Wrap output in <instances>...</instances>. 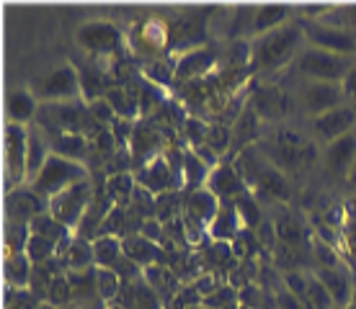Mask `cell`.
<instances>
[{"mask_svg":"<svg viewBox=\"0 0 356 309\" xmlns=\"http://www.w3.org/2000/svg\"><path fill=\"white\" fill-rule=\"evenodd\" d=\"M302 39L305 34L297 21H286L284 26L271 28L261 36H253V42L248 47L250 67L256 72H268L282 67V65H286V60H292L297 54V47Z\"/></svg>","mask_w":356,"mask_h":309,"instance_id":"cell-1","label":"cell"},{"mask_svg":"<svg viewBox=\"0 0 356 309\" xmlns=\"http://www.w3.org/2000/svg\"><path fill=\"white\" fill-rule=\"evenodd\" d=\"M238 170H241L243 181L248 183V191H256L259 196H266V199H276V201H286L292 188H289V181L282 170L276 168L274 162H268L264 155L253 150H245L238 160Z\"/></svg>","mask_w":356,"mask_h":309,"instance_id":"cell-2","label":"cell"},{"mask_svg":"<svg viewBox=\"0 0 356 309\" xmlns=\"http://www.w3.org/2000/svg\"><path fill=\"white\" fill-rule=\"evenodd\" d=\"M81 181H88V168H86L83 162H75V160H67V158H63V155L49 152L44 168L36 176L31 188L49 201V199H54L57 194H63L65 188L81 183Z\"/></svg>","mask_w":356,"mask_h":309,"instance_id":"cell-3","label":"cell"},{"mask_svg":"<svg viewBox=\"0 0 356 309\" xmlns=\"http://www.w3.org/2000/svg\"><path fill=\"white\" fill-rule=\"evenodd\" d=\"M31 93L39 103H72L81 98V72L65 62L31 80Z\"/></svg>","mask_w":356,"mask_h":309,"instance_id":"cell-4","label":"cell"},{"mask_svg":"<svg viewBox=\"0 0 356 309\" xmlns=\"http://www.w3.org/2000/svg\"><path fill=\"white\" fill-rule=\"evenodd\" d=\"M297 70L307 75V78H312L315 83H343L354 67H351V60L343 57V54L307 47V49L297 54Z\"/></svg>","mask_w":356,"mask_h":309,"instance_id":"cell-5","label":"cell"},{"mask_svg":"<svg viewBox=\"0 0 356 309\" xmlns=\"http://www.w3.org/2000/svg\"><path fill=\"white\" fill-rule=\"evenodd\" d=\"M297 24L302 28L307 44L315 47V49H325V52L343 54V57H351L356 52V34L351 28L330 26V24L312 21V18H305V16Z\"/></svg>","mask_w":356,"mask_h":309,"instance_id":"cell-6","label":"cell"},{"mask_svg":"<svg viewBox=\"0 0 356 309\" xmlns=\"http://www.w3.org/2000/svg\"><path fill=\"white\" fill-rule=\"evenodd\" d=\"M134 178H137L140 188L150 191L152 196H165L184 183V165H176L168 152H161L152 160H147L143 168L134 173Z\"/></svg>","mask_w":356,"mask_h":309,"instance_id":"cell-7","label":"cell"},{"mask_svg":"<svg viewBox=\"0 0 356 309\" xmlns=\"http://www.w3.org/2000/svg\"><path fill=\"white\" fill-rule=\"evenodd\" d=\"M93 196H96V191H93L90 181H81V183L65 188L63 194H57L54 199H49V214L72 230L83 222Z\"/></svg>","mask_w":356,"mask_h":309,"instance_id":"cell-8","label":"cell"},{"mask_svg":"<svg viewBox=\"0 0 356 309\" xmlns=\"http://www.w3.org/2000/svg\"><path fill=\"white\" fill-rule=\"evenodd\" d=\"M75 42L88 49V52L104 54L114 52L116 47L122 44V28L116 26L114 21H104V18H93L86 21L75 28Z\"/></svg>","mask_w":356,"mask_h":309,"instance_id":"cell-9","label":"cell"},{"mask_svg":"<svg viewBox=\"0 0 356 309\" xmlns=\"http://www.w3.org/2000/svg\"><path fill=\"white\" fill-rule=\"evenodd\" d=\"M29 162V129L24 124H6V173L13 185L26 181Z\"/></svg>","mask_w":356,"mask_h":309,"instance_id":"cell-10","label":"cell"},{"mask_svg":"<svg viewBox=\"0 0 356 309\" xmlns=\"http://www.w3.org/2000/svg\"><path fill=\"white\" fill-rule=\"evenodd\" d=\"M204 185L222 203L238 201L241 196L250 194L248 183L243 181L238 165H227V162H225V165H217V168H212V173H209V178H207Z\"/></svg>","mask_w":356,"mask_h":309,"instance_id":"cell-11","label":"cell"},{"mask_svg":"<svg viewBox=\"0 0 356 309\" xmlns=\"http://www.w3.org/2000/svg\"><path fill=\"white\" fill-rule=\"evenodd\" d=\"M343 98H346L343 83H310L302 93V106L307 114L321 116L343 106Z\"/></svg>","mask_w":356,"mask_h":309,"instance_id":"cell-12","label":"cell"},{"mask_svg":"<svg viewBox=\"0 0 356 309\" xmlns=\"http://www.w3.org/2000/svg\"><path fill=\"white\" fill-rule=\"evenodd\" d=\"M312 129L323 142H336L356 129V111L351 106H339L328 114L312 116Z\"/></svg>","mask_w":356,"mask_h":309,"instance_id":"cell-13","label":"cell"},{"mask_svg":"<svg viewBox=\"0 0 356 309\" xmlns=\"http://www.w3.org/2000/svg\"><path fill=\"white\" fill-rule=\"evenodd\" d=\"M8 217L21 224H31L39 214L49 212V201L44 196H39L34 188H16L13 194H8Z\"/></svg>","mask_w":356,"mask_h":309,"instance_id":"cell-14","label":"cell"},{"mask_svg":"<svg viewBox=\"0 0 356 309\" xmlns=\"http://www.w3.org/2000/svg\"><path fill=\"white\" fill-rule=\"evenodd\" d=\"M168 42V34H165V24L158 21V18H150L145 21L143 26H137L132 31V47L134 52H140L143 57H155Z\"/></svg>","mask_w":356,"mask_h":309,"instance_id":"cell-15","label":"cell"},{"mask_svg":"<svg viewBox=\"0 0 356 309\" xmlns=\"http://www.w3.org/2000/svg\"><path fill=\"white\" fill-rule=\"evenodd\" d=\"M315 276L323 281V286L328 289V294L333 297L336 307H348L351 304V294H354V281L348 278V274L343 268H330V265H321Z\"/></svg>","mask_w":356,"mask_h":309,"instance_id":"cell-16","label":"cell"},{"mask_svg":"<svg viewBox=\"0 0 356 309\" xmlns=\"http://www.w3.org/2000/svg\"><path fill=\"white\" fill-rule=\"evenodd\" d=\"M325 162L333 173L348 176L356 162V132H348L346 137L330 142L328 150H325Z\"/></svg>","mask_w":356,"mask_h":309,"instance_id":"cell-17","label":"cell"},{"mask_svg":"<svg viewBox=\"0 0 356 309\" xmlns=\"http://www.w3.org/2000/svg\"><path fill=\"white\" fill-rule=\"evenodd\" d=\"M220 206H222V201H220L207 185L191 191L186 199V214L196 224H202V227H209V224H212V219L217 217V212H220Z\"/></svg>","mask_w":356,"mask_h":309,"instance_id":"cell-18","label":"cell"},{"mask_svg":"<svg viewBox=\"0 0 356 309\" xmlns=\"http://www.w3.org/2000/svg\"><path fill=\"white\" fill-rule=\"evenodd\" d=\"M129 144H132V155L134 160H140V165H145L155 155H161V134H158L155 126H150V124L145 122H137L132 126Z\"/></svg>","mask_w":356,"mask_h":309,"instance_id":"cell-19","label":"cell"},{"mask_svg":"<svg viewBox=\"0 0 356 309\" xmlns=\"http://www.w3.org/2000/svg\"><path fill=\"white\" fill-rule=\"evenodd\" d=\"M214 60H217V54H214L212 47H196V49H188V52H184L181 57H178L173 75L181 80L196 78V75H202V72L209 70V67L214 65Z\"/></svg>","mask_w":356,"mask_h":309,"instance_id":"cell-20","label":"cell"},{"mask_svg":"<svg viewBox=\"0 0 356 309\" xmlns=\"http://www.w3.org/2000/svg\"><path fill=\"white\" fill-rule=\"evenodd\" d=\"M6 114H8V122L26 126L39 114V101H36V96L31 90L13 88L8 93V98H6Z\"/></svg>","mask_w":356,"mask_h":309,"instance_id":"cell-21","label":"cell"},{"mask_svg":"<svg viewBox=\"0 0 356 309\" xmlns=\"http://www.w3.org/2000/svg\"><path fill=\"white\" fill-rule=\"evenodd\" d=\"M65 256V265L67 271H88V268H96V260H93V242L90 240H83L78 235H72L70 240H65L60 245Z\"/></svg>","mask_w":356,"mask_h":309,"instance_id":"cell-22","label":"cell"},{"mask_svg":"<svg viewBox=\"0 0 356 309\" xmlns=\"http://www.w3.org/2000/svg\"><path fill=\"white\" fill-rule=\"evenodd\" d=\"M122 242H124V256L129 258L132 263L143 265V268L158 265V260H161V247H158V242L147 240L143 232H137V235H127Z\"/></svg>","mask_w":356,"mask_h":309,"instance_id":"cell-23","label":"cell"},{"mask_svg":"<svg viewBox=\"0 0 356 309\" xmlns=\"http://www.w3.org/2000/svg\"><path fill=\"white\" fill-rule=\"evenodd\" d=\"M124 237L119 235H101V237L93 240V260H96V268H111L114 271L116 265L124 260Z\"/></svg>","mask_w":356,"mask_h":309,"instance_id":"cell-24","label":"cell"},{"mask_svg":"<svg viewBox=\"0 0 356 309\" xmlns=\"http://www.w3.org/2000/svg\"><path fill=\"white\" fill-rule=\"evenodd\" d=\"M241 227H243L241 212H238V206L230 201L220 206V212H217V217H214L212 224H209L207 230H209V235H212L214 240L227 242V240L238 237V230H241Z\"/></svg>","mask_w":356,"mask_h":309,"instance_id":"cell-25","label":"cell"},{"mask_svg":"<svg viewBox=\"0 0 356 309\" xmlns=\"http://www.w3.org/2000/svg\"><path fill=\"white\" fill-rule=\"evenodd\" d=\"M124 309H161V297L145 281V276H137L134 281H127Z\"/></svg>","mask_w":356,"mask_h":309,"instance_id":"cell-26","label":"cell"},{"mask_svg":"<svg viewBox=\"0 0 356 309\" xmlns=\"http://www.w3.org/2000/svg\"><path fill=\"white\" fill-rule=\"evenodd\" d=\"M292 13L289 6H259L253 18H250V28H253V34L261 36L271 31V28H279L286 24V16Z\"/></svg>","mask_w":356,"mask_h":309,"instance_id":"cell-27","label":"cell"},{"mask_svg":"<svg viewBox=\"0 0 356 309\" xmlns=\"http://www.w3.org/2000/svg\"><path fill=\"white\" fill-rule=\"evenodd\" d=\"M134 191H137V178H134V173L122 170V173H116V176H108L106 194H108V199L114 201V206H122V209H124L127 203L134 199Z\"/></svg>","mask_w":356,"mask_h":309,"instance_id":"cell-28","label":"cell"},{"mask_svg":"<svg viewBox=\"0 0 356 309\" xmlns=\"http://www.w3.org/2000/svg\"><path fill=\"white\" fill-rule=\"evenodd\" d=\"M49 147L42 140V132L39 129H29V162H26V181L34 183L36 176L42 173L47 158H49Z\"/></svg>","mask_w":356,"mask_h":309,"instance_id":"cell-29","label":"cell"},{"mask_svg":"<svg viewBox=\"0 0 356 309\" xmlns=\"http://www.w3.org/2000/svg\"><path fill=\"white\" fill-rule=\"evenodd\" d=\"M52 152L67 160H75V162H83L88 155V140L83 134H57V137H52Z\"/></svg>","mask_w":356,"mask_h":309,"instance_id":"cell-30","label":"cell"},{"mask_svg":"<svg viewBox=\"0 0 356 309\" xmlns=\"http://www.w3.org/2000/svg\"><path fill=\"white\" fill-rule=\"evenodd\" d=\"M31 271L34 263L26 253H16V256H6V281L8 286H18V289H29L31 281Z\"/></svg>","mask_w":356,"mask_h":309,"instance_id":"cell-31","label":"cell"},{"mask_svg":"<svg viewBox=\"0 0 356 309\" xmlns=\"http://www.w3.org/2000/svg\"><path fill=\"white\" fill-rule=\"evenodd\" d=\"M67 278H70L75 301L86 304L88 299H101L96 286V268H88V271H67Z\"/></svg>","mask_w":356,"mask_h":309,"instance_id":"cell-32","label":"cell"},{"mask_svg":"<svg viewBox=\"0 0 356 309\" xmlns=\"http://www.w3.org/2000/svg\"><path fill=\"white\" fill-rule=\"evenodd\" d=\"M29 230L34 232V235H42V237L54 240L57 245H63L65 240L72 237V235H70V227H65L63 222L54 219V217L49 212L39 214V217H36V219L31 222V224H29Z\"/></svg>","mask_w":356,"mask_h":309,"instance_id":"cell-33","label":"cell"},{"mask_svg":"<svg viewBox=\"0 0 356 309\" xmlns=\"http://www.w3.org/2000/svg\"><path fill=\"white\" fill-rule=\"evenodd\" d=\"M209 173H212V168H209L194 150L184 152V183H186L188 188H194V191L196 188H204Z\"/></svg>","mask_w":356,"mask_h":309,"instance_id":"cell-34","label":"cell"},{"mask_svg":"<svg viewBox=\"0 0 356 309\" xmlns=\"http://www.w3.org/2000/svg\"><path fill=\"white\" fill-rule=\"evenodd\" d=\"M106 101H108V106L114 108V114L122 116V119H127V122L140 114V98L132 96V93H129V90H124V88L108 90Z\"/></svg>","mask_w":356,"mask_h":309,"instance_id":"cell-35","label":"cell"},{"mask_svg":"<svg viewBox=\"0 0 356 309\" xmlns=\"http://www.w3.org/2000/svg\"><path fill=\"white\" fill-rule=\"evenodd\" d=\"M57 250L60 245L49 237H42V235H34L31 232V237L26 242V256L31 258V263L34 265H44L52 260V256H57Z\"/></svg>","mask_w":356,"mask_h":309,"instance_id":"cell-36","label":"cell"},{"mask_svg":"<svg viewBox=\"0 0 356 309\" xmlns=\"http://www.w3.org/2000/svg\"><path fill=\"white\" fill-rule=\"evenodd\" d=\"M336 301L328 294V289L323 286V281L312 274L307 276V301H305V309H333Z\"/></svg>","mask_w":356,"mask_h":309,"instance_id":"cell-37","label":"cell"},{"mask_svg":"<svg viewBox=\"0 0 356 309\" xmlns=\"http://www.w3.org/2000/svg\"><path fill=\"white\" fill-rule=\"evenodd\" d=\"M122 278L116 271L111 268H96V286H98V297L101 301H111L116 299V294L122 292Z\"/></svg>","mask_w":356,"mask_h":309,"instance_id":"cell-38","label":"cell"},{"mask_svg":"<svg viewBox=\"0 0 356 309\" xmlns=\"http://www.w3.org/2000/svg\"><path fill=\"white\" fill-rule=\"evenodd\" d=\"M44 301L39 299L31 289H18V286H8L6 289V309H39Z\"/></svg>","mask_w":356,"mask_h":309,"instance_id":"cell-39","label":"cell"},{"mask_svg":"<svg viewBox=\"0 0 356 309\" xmlns=\"http://www.w3.org/2000/svg\"><path fill=\"white\" fill-rule=\"evenodd\" d=\"M72 299H75V297H72V286H70L67 274H57L52 278V286H49V297H47V301H49L52 307H65V304H70Z\"/></svg>","mask_w":356,"mask_h":309,"instance_id":"cell-40","label":"cell"},{"mask_svg":"<svg viewBox=\"0 0 356 309\" xmlns=\"http://www.w3.org/2000/svg\"><path fill=\"white\" fill-rule=\"evenodd\" d=\"M143 276L155 292H158V289H161V292H173V289H176V278H173V274H170L168 268H163V265H150V268H145Z\"/></svg>","mask_w":356,"mask_h":309,"instance_id":"cell-41","label":"cell"},{"mask_svg":"<svg viewBox=\"0 0 356 309\" xmlns=\"http://www.w3.org/2000/svg\"><path fill=\"white\" fill-rule=\"evenodd\" d=\"M52 278L54 276L47 271V265H34V271H31V281H29V289L39 297L42 301H47L49 297V286H52Z\"/></svg>","mask_w":356,"mask_h":309,"instance_id":"cell-42","label":"cell"},{"mask_svg":"<svg viewBox=\"0 0 356 309\" xmlns=\"http://www.w3.org/2000/svg\"><path fill=\"white\" fill-rule=\"evenodd\" d=\"M232 203L238 206L241 219H243V224H245V227H253V224L261 219V206H259V201H256V196H253V194L241 196L238 201H232Z\"/></svg>","mask_w":356,"mask_h":309,"instance_id":"cell-43","label":"cell"},{"mask_svg":"<svg viewBox=\"0 0 356 309\" xmlns=\"http://www.w3.org/2000/svg\"><path fill=\"white\" fill-rule=\"evenodd\" d=\"M276 232H279V240L286 242V245H300L302 242V227L292 219V217H284V219H279L276 224Z\"/></svg>","mask_w":356,"mask_h":309,"instance_id":"cell-44","label":"cell"},{"mask_svg":"<svg viewBox=\"0 0 356 309\" xmlns=\"http://www.w3.org/2000/svg\"><path fill=\"white\" fill-rule=\"evenodd\" d=\"M284 286L294 294V297H297V299L302 301V304L307 301V276L292 271V274L284 276Z\"/></svg>","mask_w":356,"mask_h":309,"instance_id":"cell-45","label":"cell"},{"mask_svg":"<svg viewBox=\"0 0 356 309\" xmlns=\"http://www.w3.org/2000/svg\"><path fill=\"white\" fill-rule=\"evenodd\" d=\"M276 301H279V309H305V304L297 297H294L289 289H279V294H276Z\"/></svg>","mask_w":356,"mask_h":309,"instance_id":"cell-46","label":"cell"},{"mask_svg":"<svg viewBox=\"0 0 356 309\" xmlns=\"http://www.w3.org/2000/svg\"><path fill=\"white\" fill-rule=\"evenodd\" d=\"M315 253H318V258H321L323 265H330V268H339V256L330 250V245H325V242H315Z\"/></svg>","mask_w":356,"mask_h":309,"instance_id":"cell-47","label":"cell"},{"mask_svg":"<svg viewBox=\"0 0 356 309\" xmlns=\"http://www.w3.org/2000/svg\"><path fill=\"white\" fill-rule=\"evenodd\" d=\"M343 90H346L348 98H354V101H356V67L348 72V78L343 80Z\"/></svg>","mask_w":356,"mask_h":309,"instance_id":"cell-48","label":"cell"},{"mask_svg":"<svg viewBox=\"0 0 356 309\" xmlns=\"http://www.w3.org/2000/svg\"><path fill=\"white\" fill-rule=\"evenodd\" d=\"M214 299H220V294H214V297H204V304H209V307H212ZM230 301H232V297H225V299L220 301V309H227V304H230Z\"/></svg>","mask_w":356,"mask_h":309,"instance_id":"cell-49","label":"cell"},{"mask_svg":"<svg viewBox=\"0 0 356 309\" xmlns=\"http://www.w3.org/2000/svg\"><path fill=\"white\" fill-rule=\"evenodd\" d=\"M348 183H351V185H356V162H354V168H351V173H348Z\"/></svg>","mask_w":356,"mask_h":309,"instance_id":"cell-50","label":"cell"},{"mask_svg":"<svg viewBox=\"0 0 356 309\" xmlns=\"http://www.w3.org/2000/svg\"><path fill=\"white\" fill-rule=\"evenodd\" d=\"M346 13H348V16H351V21H354V24H356V6H351V8H348Z\"/></svg>","mask_w":356,"mask_h":309,"instance_id":"cell-51","label":"cell"},{"mask_svg":"<svg viewBox=\"0 0 356 309\" xmlns=\"http://www.w3.org/2000/svg\"><path fill=\"white\" fill-rule=\"evenodd\" d=\"M351 307H356V281H354V294H351Z\"/></svg>","mask_w":356,"mask_h":309,"instance_id":"cell-52","label":"cell"},{"mask_svg":"<svg viewBox=\"0 0 356 309\" xmlns=\"http://www.w3.org/2000/svg\"><path fill=\"white\" fill-rule=\"evenodd\" d=\"M39 309H54V307H52V304H49V301H44V304H42V307H39Z\"/></svg>","mask_w":356,"mask_h":309,"instance_id":"cell-53","label":"cell"},{"mask_svg":"<svg viewBox=\"0 0 356 309\" xmlns=\"http://www.w3.org/2000/svg\"><path fill=\"white\" fill-rule=\"evenodd\" d=\"M333 309H343V307H333Z\"/></svg>","mask_w":356,"mask_h":309,"instance_id":"cell-54","label":"cell"},{"mask_svg":"<svg viewBox=\"0 0 356 309\" xmlns=\"http://www.w3.org/2000/svg\"><path fill=\"white\" fill-rule=\"evenodd\" d=\"M72 309H81V307H72Z\"/></svg>","mask_w":356,"mask_h":309,"instance_id":"cell-55","label":"cell"},{"mask_svg":"<svg viewBox=\"0 0 356 309\" xmlns=\"http://www.w3.org/2000/svg\"><path fill=\"white\" fill-rule=\"evenodd\" d=\"M354 132H356V129H354Z\"/></svg>","mask_w":356,"mask_h":309,"instance_id":"cell-56","label":"cell"}]
</instances>
